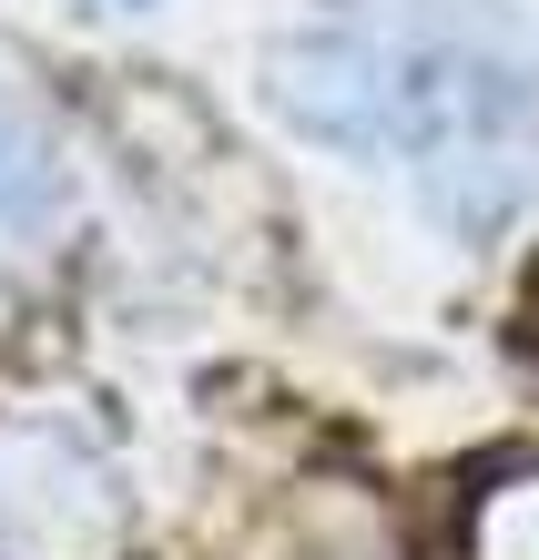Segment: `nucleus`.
Instances as JSON below:
<instances>
[{"instance_id": "obj_1", "label": "nucleus", "mask_w": 539, "mask_h": 560, "mask_svg": "<svg viewBox=\"0 0 539 560\" xmlns=\"http://www.w3.org/2000/svg\"><path fill=\"white\" fill-rule=\"evenodd\" d=\"M276 103L326 153L397 163L458 235L539 194V51L499 0H347L276 51Z\"/></svg>"}, {"instance_id": "obj_2", "label": "nucleus", "mask_w": 539, "mask_h": 560, "mask_svg": "<svg viewBox=\"0 0 539 560\" xmlns=\"http://www.w3.org/2000/svg\"><path fill=\"white\" fill-rule=\"evenodd\" d=\"M519 347H529V357H539V285H529V295H519Z\"/></svg>"}, {"instance_id": "obj_3", "label": "nucleus", "mask_w": 539, "mask_h": 560, "mask_svg": "<svg viewBox=\"0 0 539 560\" xmlns=\"http://www.w3.org/2000/svg\"><path fill=\"white\" fill-rule=\"evenodd\" d=\"M122 11H143V0H122Z\"/></svg>"}]
</instances>
